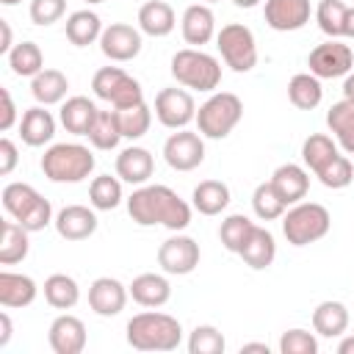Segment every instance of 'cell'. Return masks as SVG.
Listing matches in <instances>:
<instances>
[{
    "mask_svg": "<svg viewBox=\"0 0 354 354\" xmlns=\"http://www.w3.org/2000/svg\"><path fill=\"white\" fill-rule=\"evenodd\" d=\"M119 116V124H122V136L130 138V141H138L149 133V124H152V111L147 102H138L133 108H122L116 111Z\"/></svg>",
    "mask_w": 354,
    "mask_h": 354,
    "instance_id": "43",
    "label": "cell"
},
{
    "mask_svg": "<svg viewBox=\"0 0 354 354\" xmlns=\"http://www.w3.org/2000/svg\"><path fill=\"white\" fill-rule=\"evenodd\" d=\"M11 332H14V326H11V318H8V313H0V348H3V346H8V340H11Z\"/></svg>",
    "mask_w": 354,
    "mask_h": 354,
    "instance_id": "51",
    "label": "cell"
},
{
    "mask_svg": "<svg viewBox=\"0 0 354 354\" xmlns=\"http://www.w3.org/2000/svg\"><path fill=\"white\" fill-rule=\"evenodd\" d=\"M127 290H130V299H133L136 304L152 307V310L163 307V304L171 299V285H169V279H166L163 274H155V271L138 274V277L127 285Z\"/></svg>",
    "mask_w": 354,
    "mask_h": 354,
    "instance_id": "23",
    "label": "cell"
},
{
    "mask_svg": "<svg viewBox=\"0 0 354 354\" xmlns=\"http://www.w3.org/2000/svg\"><path fill=\"white\" fill-rule=\"evenodd\" d=\"M130 299V290L127 285H122L116 277H97L91 285H88V307L102 315V318H113L124 310Z\"/></svg>",
    "mask_w": 354,
    "mask_h": 354,
    "instance_id": "17",
    "label": "cell"
},
{
    "mask_svg": "<svg viewBox=\"0 0 354 354\" xmlns=\"http://www.w3.org/2000/svg\"><path fill=\"white\" fill-rule=\"evenodd\" d=\"M91 91L97 100H105L113 105V111L122 108H133L138 102H144V88L141 83L127 75L122 66H102L94 72L91 77Z\"/></svg>",
    "mask_w": 354,
    "mask_h": 354,
    "instance_id": "8",
    "label": "cell"
},
{
    "mask_svg": "<svg viewBox=\"0 0 354 354\" xmlns=\"http://www.w3.org/2000/svg\"><path fill=\"white\" fill-rule=\"evenodd\" d=\"M41 290H44V301L55 310H72L80 301V285L69 274H50Z\"/></svg>",
    "mask_w": 354,
    "mask_h": 354,
    "instance_id": "36",
    "label": "cell"
},
{
    "mask_svg": "<svg viewBox=\"0 0 354 354\" xmlns=\"http://www.w3.org/2000/svg\"><path fill=\"white\" fill-rule=\"evenodd\" d=\"M326 127L335 133L337 147L346 155H354V102L340 100L326 111Z\"/></svg>",
    "mask_w": 354,
    "mask_h": 354,
    "instance_id": "33",
    "label": "cell"
},
{
    "mask_svg": "<svg viewBox=\"0 0 354 354\" xmlns=\"http://www.w3.org/2000/svg\"><path fill=\"white\" fill-rule=\"evenodd\" d=\"M307 66L315 77L321 80H335V77H346L354 69V50L348 44H343L340 39H329L321 41L310 50L307 55Z\"/></svg>",
    "mask_w": 354,
    "mask_h": 354,
    "instance_id": "10",
    "label": "cell"
},
{
    "mask_svg": "<svg viewBox=\"0 0 354 354\" xmlns=\"http://www.w3.org/2000/svg\"><path fill=\"white\" fill-rule=\"evenodd\" d=\"M155 119L169 130H183L196 122V102L188 88H160L155 94Z\"/></svg>",
    "mask_w": 354,
    "mask_h": 354,
    "instance_id": "11",
    "label": "cell"
},
{
    "mask_svg": "<svg viewBox=\"0 0 354 354\" xmlns=\"http://www.w3.org/2000/svg\"><path fill=\"white\" fill-rule=\"evenodd\" d=\"M346 11H348V6L343 0H321L315 6V22H318L321 33H326L329 39H343Z\"/></svg>",
    "mask_w": 354,
    "mask_h": 354,
    "instance_id": "42",
    "label": "cell"
},
{
    "mask_svg": "<svg viewBox=\"0 0 354 354\" xmlns=\"http://www.w3.org/2000/svg\"><path fill=\"white\" fill-rule=\"evenodd\" d=\"M3 207H6V213L14 218V221H19L28 232H41L47 224H53L55 221V216H53V205H50V199H44L33 185H28V183H8L6 188H3Z\"/></svg>",
    "mask_w": 354,
    "mask_h": 354,
    "instance_id": "5",
    "label": "cell"
},
{
    "mask_svg": "<svg viewBox=\"0 0 354 354\" xmlns=\"http://www.w3.org/2000/svg\"><path fill=\"white\" fill-rule=\"evenodd\" d=\"M36 296H39V285L33 277L17 271H0V304L6 310L28 307L36 301Z\"/></svg>",
    "mask_w": 354,
    "mask_h": 354,
    "instance_id": "25",
    "label": "cell"
},
{
    "mask_svg": "<svg viewBox=\"0 0 354 354\" xmlns=\"http://www.w3.org/2000/svg\"><path fill=\"white\" fill-rule=\"evenodd\" d=\"M28 14L33 25H53L66 14V0H30Z\"/></svg>",
    "mask_w": 354,
    "mask_h": 354,
    "instance_id": "47",
    "label": "cell"
},
{
    "mask_svg": "<svg viewBox=\"0 0 354 354\" xmlns=\"http://www.w3.org/2000/svg\"><path fill=\"white\" fill-rule=\"evenodd\" d=\"M88 202L94 210H116L124 202L122 180L111 174H97L88 185Z\"/></svg>",
    "mask_w": 354,
    "mask_h": 354,
    "instance_id": "39",
    "label": "cell"
},
{
    "mask_svg": "<svg viewBox=\"0 0 354 354\" xmlns=\"http://www.w3.org/2000/svg\"><path fill=\"white\" fill-rule=\"evenodd\" d=\"M254 227H257V224H254L249 216H243V213H232V216H227V218L221 221V227H218V238H221V243H224L227 252L238 254L241 246L246 243V238L252 235Z\"/></svg>",
    "mask_w": 354,
    "mask_h": 354,
    "instance_id": "41",
    "label": "cell"
},
{
    "mask_svg": "<svg viewBox=\"0 0 354 354\" xmlns=\"http://www.w3.org/2000/svg\"><path fill=\"white\" fill-rule=\"evenodd\" d=\"M100 108L94 105V100L83 97V94H75V97H66L61 102V111H58V122L64 124L66 133L72 136H86L88 127L94 124Z\"/></svg>",
    "mask_w": 354,
    "mask_h": 354,
    "instance_id": "21",
    "label": "cell"
},
{
    "mask_svg": "<svg viewBox=\"0 0 354 354\" xmlns=\"http://www.w3.org/2000/svg\"><path fill=\"white\" fill-rule=\"evenodd\" d=\"M337 155H340V147H337V141H332V136H326V133H310V136L304 138V144H301V160H304L307 171H313V174H318V171H321L326 163H332Z\"/></svg>",
    "mask_w": 354,
    "mask_h": 354,
    "instance_id": "35",
    "label": "cell"
},
{
    "mask_svg": "<svg viewBox=\"0 0 354 354\" xmlns=\"http://www.w3.org/2000/svg\"><path fill=\"white\" fill-rule=\"evenodd\" d=\"M216 47L221 53V61L232 72L243 75L257 66V39H254L252 28H246L241 22L221 25V30L216 33Z\"/></svg>",
    "mask_w": 354,
    "mask_h": 354,
    "instance_id": "9",
    "label": "cell"
},
{
    "mask_svg": "<svg viewBox=\"0 0 354 354\" xmlns=\"http://www.w3.org/2000/svg\"><path fill=\"white\" fill-rule=\"evenodd\" d=\"M249 351H260V354H268V343H243L241 346V354H249Z\"/></svg>",
    "mask_w": 354,
    "mask_h": 354,
    "instance_id": "55",
    "label": "cell"
},
{
    "mask_svg": "<svg viewBox=\"0 0 354 354\" xmlns=\"http://www.w3.org/2000/svg\"><path fill=\"white\" fill-rule=\"evenodd\" d=\"M6 58L11 72L19 77H36L44 69V53L36 41H17Z\"/></svg>",
    "mask_w": 354,
    "mask_h": 354,
    "instance_id": "38",
    "label": "cell"
},
{
    "mask_svg": "<svg viewBox=\"0 0 354 354\" xmlns=\"http://www.w3.org/2000/svg\"><path fill=\"white\" fill-rule=\"evenodd\" d=\"M343 36H346V39H354V6H348V11H346V25H343Z\"/></svg>",
    "mask_w": 354,
    "mask_h": 354,
    "instance_id": "54",
    "label": "cell"
},
{
    "mask_svg": "<svg viewBox=\"0 0 354 354\" xmlns=\"http://www.w3.org/2000/svg\"><path fill=\"white\" fill-rule=\"evenodd\" d=\"M288 100L293 108L299 111H313L321 105L324 100V86L321 77H315L313 72H299L288 80Z\"/></svg>",
    "mask_w": 354,
    "mask_h": 354,
    "instance_id": "34",
    "label": "cell"
},
{
    "mask_svg": "<svg viewBox=\"0 0 354 354\" xmlns=\"http://www.w3.org/2000/svg\"><path fill=\"white\" fill-rule=\"evenodd\" d=\"M343 100L354 102V72H348V75L343 77Z\"/></svg>",
    "mask_w": 354,
    "mask_h": 354,
    "instance_id": "53",
    "label": "cell"
},
{
    "mask_svg": "<svg viewBox=\"0 0 354 354\" xmlns=\"http://www.w3.org/2000/svg\"><path fill=\"white\" fill-rule=\"evenodd\" d=\"M144 47V39H141V30L127 25V22H111L102 36H100V50L108 61H116V64H127L133 61Z\"/></svg>",
    "mask_w": 354,
    "mask_h": 354,
    "instance_id": "14",
    "label": "cell"
},
{
    "mask_svg": "<svg viewBox=\"0 0 354 354\" xmlns=\"http://www.w3.org/2000/svg\"><path fill=\"white\" fill-rule=\"evenodd\" d=\"M69 80L61 69H41L36 77H30V94L36 105H61L66 100Z\"/></svg>",
    "mask_w": 354,
    "mask_h": 354,
    "instance_id": "31",
    "label": "cell"
},
{
    "mask_svg": "<svg viewBox=\"0 0 354 354\" xmlns=\"http://www.w3.org/2000/svg\"><path fill=\"white\" fill-rule=\"evenodd\" d=\"M17 163H19V152H17V144L6 136V138H0V174L3 177H8L14 169H17Z\"/></svg>",
    "mask_w": 354,
    "mask_h": 354,
    "instance_id": "48",
    "label": "cell"
},
{
    "mask_svg": "<svg viewBox=\"0 0 354 354\" xmlns=\"http://www.w3.org/2000/svg\"><path fill=\"white\" fill-rule=\"evenodd\" d=\"M232 194H230V185L221 183V180H202L194 191H191V205L196 213L202 216H218L227 210Z\"/></svg>",
    "mask_w": 354,
    "mask_h": 354,
    "instance_id": "29",
    "label": "cell"
},
{
    "mask_svg": "<svg viewBox=\"0 0 354 354\" xmlns=\"http://www.w3.org/2000/svg\"><path fill=\"white\" fill-rule=\"evenodd\" d=\"M174 25H177V14L166 0H147L138 8V30L144 36L163 39L174 30Z\"/></svg>",
    "mask_w": 354,
    "mask_h": 354,
    "instance_id": "26",
    "label": "cell"
},
{
    "mask_svg": "<svg viewBox=\"0 0 354 354\" xmlns=\"http://www.w3.org/2000/svg\"><path fill=\"white\" fill-rule=\"evenodd\" d=\"M86 138H88V144H91L94 149H102V152L116 149L119 141L124 138L116 111H100L97 119H94V124H91L88 133H86Z\"/></svg>",
    "mask_w": 354,
    "mask_h": 354,
    "instance_id": "37",
    "label": "cell"
},
{
    "mask_svg": "<svg viewBox=\"0 0 354 354\" xmlns=\"http://www.w3.org/2000/svg\"><path fill=\"white\" fill-rule=\"evenodd\" d=\"M171 77L183 88L213 94L221 83V61L202 47H183L171 55Z\"/></svg>",
    "mask_w": 354,
    "mask_h": 354,
    "instance_id": "4",
    "label": "cell"
},
{
    "mask_svg": "<svg viewBox=\"0 0 354 354\" xmlns=\"http://www.w3.org/2000/svg\"><path fill=\"white\" fill-rule=\"evenodd\" d=\"M28 252H30V232L19 221H14V218L3 221L0 266H17V263H22L28 257Z\"/></svg>",
    "mask_w": 354,
    "mask_h": 354,
    "instance_id": "32",
    "label": "cell"
},
{
    "mask_svg": "<svg viewBox=\"0 0 354 354\" xmlns=\"http://www.w3.org/2000/svg\"><path fill=\"white\" fill-rule=\"evenodd\" d=\"M263 0H232V6H238V8H254V6H260Z\"/></svg>",
    "mask_w": 354,
    "mask_h": 354,
    "instance_id": "56",
    "label": "cell"
},
{
    "mask_svg": "<svg viewBox=\"0 0 354 354\" xmlns=\"http://www.w3.org/2000/svg\"><path fill=\"white\" fill-rule=\"evenodd\" d=\"M155 171V158L147 147L130 144L116 155V177L130 185H147Z\"/></svg>",
    "mask_w": 354,
    "mask_h": 354,
    "instance_id": "20",
    "label": "cell"
},
{
    "mask_svg": "<svg viewBox=\"0 0 354 354\" xmlns=\"http://www.w3.org/2000/svg\"><path fill=\"white\" fill-rule=\"evenodd\" d=\"M318 183L324 185V188H332V191H340V188H346L351 180H354V166H351V160L340 152L332 163H326L318 174Z\"/></svg>",
    "mask_w": 354,
    "mask_h": 354,
    "instance_id": "45",
    "label": "cell"
},
{
    "mask_svg": "<svg viewBox=\"0 0 354 354\" xmlns=\"http://www.w3.org/2000/svg\"><path fill=\"white\" fill-rule=\"evenodd\" d=\"M64 28H66V39H69L75 47H88V44L100 41V36H102V30H105L100 14L91 11V8L72 11V14L66 17Z\"/></svg>",
    "mask_w": 354,
    "mask_h": 354,
    "instance_id": "30",
    "label": "cell"
},
{
    "mask_svg": "<svg viewBox=\"0 0 354 354\" xmlns=\"http://www.w3.org/2000/svg\"><path fill=\"white\" fill-rule=\"evenodd\" d=\"M3 6H17V3H22V0H0Z\"/></svg>",
    "mask_w": 354,
    "mask_h": 354,
    "instance_id": "57",
    "label": "cell"
},
{
    "mask_svg": "<svg viewBox=\"0 0 354 354\" xmlns=\"http://www.w3.org/2000/svg\"><path fill=\"white\" fill-rule=\"evenodd\" d=\"M163 160L174 169V171H194L196 166H202L205 160V136L196 130H174L166 141H163Z\"/></svg>",
    "mask_w": 354,
    "mask_h": 354,
    "instance_id": "12",
    "label": "cell"
},
{
    "mask_svg": "<svg viewBox=\"0 0 354 354\" xmlns=\"http://www.w3.org/2000/svg\"><path fill=\"white\" fill-rule=\"evenodd\" d=\"M202 3H207V6H213V3H221V0H202Z\"/></svg>",
    "mask_w": 354,
    "mask_h": 354,
    "instance_id": "59",
    "label": "cell"
},
{
    "mask_svg": "<svg viewBox=\"0 0 354 354\" xmlns=\"http://www.w3.org/2000/svg\"><path fill=\"white\" fill-rule=\"evenodd\" d=\"M41 174L50 180V183H83L86 177H91L94 166H97V158L94 152L86 147V144H77V141H61V144H53L44 149L41 155Z\"/></svg>",
    "mask_w": 354,
    "mask_h": 354,
    "instance_id": "3",
    "label": "cell"
},
{
    "mask_svg": "<svg viewBox=\"0 0 354 354\" xmlns=\"http://www.w3.org/2000/svg\"><path fill=\"white\" fill-rule=\"evenodd\" d=\"M47 343L55 354H80L88 343L86 324L72 313H61L47 329Z\"/></svg>",
    "mask_w": 354,
    "mask_h": 354,
    "instance_id": "16",
    "label": "cell"
},
{
    "mask_svg": "<svg viewBox=\"0 0 354 354\" xmlns=\"http://www.w3.org/2000/svg\"><path fill=\"white\" fill-rule=\"evenodd\" d=\"M124 337L136 351H174L183 343V324L160 310L138 313L127 321Z\"/></svg>",
    "mask_w": 354,
    "mask_h": 354,
    "instance_id": "2",
    "label": "cell"
},
{
    "mask_svg": "<svg viewBox=\"0 0 354 354\" xmlns=\"http://www.w3.org/2000/svg\"><path fill=\"white\" fill-rule=\"evenodd\" d=\"M11 47H14L11 25H8V19H0V53H3V55H8V53H11Z\"/></svg>",
    "mask_w": 354,
    "mask_h": 354,
    "instance_id": "50",
    "label": "cell"
},
{
    "mask_svg": "<svg viewBox=\"0 0 354 354\" xmlns=\"http://www.w3.org/2000/svg\"><path fill=\"white\" fill-rule=\"evenodd\" d=\"M55 232L64 238V241H86L97 232V213L94 207H86V205H66L55 213Z\"/></svg>",
    "mask_w": 354,
    "mask_h": 354,
    "instance_id": "18",
    "label": "cell"
},
{
    "mask_svg": "<svg viewBox=\"0 0 354 354\" xmlns=\"http://www.w3.org/2000/svg\"><path fill=\"white\" fill-rule=\"evenodd\" d=\"M271 185L279 191V196L290 207V205H296V202H301L307 196V191H310V171L304 166H299V163H282V166L274 169Z\"/></svg>",
    "mask_w": 354,
    "mask_h": 354,
    "instance_id": "24",
    "label": "cell"
},
{
    "mask_svg": "<svg viewBox=\"0 0 354 354\" xmlns=\"http://www.w3.org/2000/svg\"><path fill=\"white\" fill-rule=\"evenodd\" d=\"M55 136V116L47 111V105H33L19 119V138L28 147H44Z\"/></svg>",
    "mask_w": 354,
    "mask_h": 354,
    "instance_id": "22",
    "label": "cell"
},
{
    "mask_svg": "<svg viewBox=\"0 0 354 354\" xmlns=\"http://www.w3.org/2000/svg\"><path fill=\"white\" fill-rule=\"evenodd\" d=\"M241 119H243V102L232 91H213L196 108V130L213 141L227 138Z\"/></svg>",
    "mask_w": 354,
    "mask_h": 354,
    "instance_id": "6",
    "label": "cell"
},
{
    "mask_svg": "<svg viewBox=\"0 0 354 354\" xmlns=\"http://www.w3.org/2000/svg\"><path fill=\"white\" fill-rule=\"evenodd\" d=\"M180 33L185 39V44L191 47H202L207 41L216 39V14L207 3H194L183 11V19H180Z\"/></svg>",
    "mask_w": 354,
    "mask_h": 354,
    "instance_id": "19",
    "label": "cell"
},
{
    "mask_svg": "<svg viewBox=\"0 0 354 354\" xmlns=\"http://www.w3.org/2000/svg\"><path fill=\"white\" fill-rule=\"evenodd\" d=\"M88 6H97V3H105V0H86Z\"/></svg>",
    "mask_w": 354,
    "mask_h": 354,
    "instance_id": "58",
    "label": "cell"
},
{
    "mask_svg": "<svg viewBox=\"0 0 354 354\" xmlns=\"http://www.w3.org/2000/svg\"><path fill=\"white\" fill-rule=\"evenodd\" d=\"M332 227V216L321 202H296L282 216V235L290 246H307L321 241Z\"/></svg>",
    "mask_w": 354,
    "mask_h": 354,
    "instance_id": "7",
    "label": "cell"
},
{
    "mask_svg": "<svg viewBox=\"0 0 354 354\" xmlns=\"http://www.w3.org/2000/svg\"><path fill=\"white\" fill-rule=\"evenodd\" d=\"M188 354H221L227 348L224 335L213 324H199L188 335Z\"/></svg>",
    "mask_w": 354,
    "mask_h": 354,
    "instance_id": "44",
    "label": "cell"
},
{
    "mask_svg": "<svg viewBox=\"0 0 354 354\" xmlns=\"http://www.w3.org/2000/svg\"><path fill=\"white\" fill-rule=\"evenodd\" d=\"M279 354H318V337L307 329H288L279 337Z\"/></svg>",
    "mask_w": 354,
    "mask_h": 354,
    "instance_id": "46",
    "label": "cell"
},
{
    "mask_svg": "<svg viewBox=\"0 0 354 354\" xmlns=\"http://www.w3.org/2000/svg\"><path fill=\"white\" fill-rule=\"evenodd\" d=\"M310 0H266L263 17L266 25L277 33H290V30H301L310 22Z\"/></svg>",
    "mask_w": 354,
    "mask_h": 354,
    "instance_id": "15",
    "label": "cell"
},
{
    "mask_svg": "<svg viewBox=\"0 0 354 354\" xmlns=\"http://www.w3.org/2000/svg\"><path fill=\"white\" fill-rule=\"evenodd\" d=\"M0 102H3V111H0V130L6 133V130H11L14 124H19V122H17V105H14L8 88H0Z\"/></svg>",
    "mask_w": 354,
    "mask_h": 354,
    "instance_id": "49",
    "label": "cell"
},
{
    "mask_svg": "<svg viewBox=\"0 0 354 354\" xmlns=\"http://www.w3.org/2000/svg\"><path fill=\"white\" fill-rule=\"evenodd\" d=\"M252 210L260 221H277L285 216L288 202L279 196V191L271 185V180H266L252 191Z\"/></svg>",
    "mask_w": 354,
    "mask_h": 354,
    "instance_id": "40",
    "label": "cell"
},
{
    "mask_svg": "<svg viewBox=\"0 0 354 354\" xmlns=\"http://www.w3.org/2000/svg\"><path fill=\"white\" fill-rule=\"evenodd\" d=\"M199 243L188 235H171L158 246V266L169 277H185L199 266Z\"/></svg>",
    "mask_w": 354,
    "mask_h": 354,
    "instance_id": "13",
    "label": "cell"
},
{
    "mask_svg": "<svg viewBox=\"0 0 354 354\" xmlns=\"http://www.w3.org/2000/svg\"><path fill=\"white\" fill-rule=\"evenodd\" d=\"M337 354H354V335H340Z\"/></svg>",
    "mask_w": 354,
    "mask_h": 354,
    "instance_id": "52",
    "label": "cell"
},
{
    "mask_svg": "<svg viewBox=\"0 0 354 354\" xmlns=\"http://www.w3.org/2000/svg\"><path fill=\"white\" fill-rule=\"evenodd\" d=\"M238 257L252 268V271H266L274 257H277V241L266 227H254L252 235L246 238V243L241 246Z\"/></svg>",
    "mask_w": 354,
    "mask_h": 354,
    "instance_id": "27",
    "label": "cell"
},
{
    "mask_svg": "<svg viewBox=\"0 0 354 354\" xmlns=\"http://www.w3.org/2000/svg\"><path fill=\"white\" fill-rule=\"evenodd\" d=\"M348 329V307L337 299H326L313 310V332L318 337H340Z\"/></svg>",
    "mask_w": 354,
    "mask_h": 354,
    "instance_id": "28",
    "label": "cell"
},
{
    "mask_svg": "<svg viewBox=\"0 0 354 354\" xmlns=\"http://www.w3.org/2000/svg\"><path fill=\"white\" fill-rule=\"evenodd\" d=\"M127 213L138 227H166L171 232H183L191 224L194 205H188L177 191L160 183L138 185L127 199Z\"/></svg>",
    "mask_w": 354,
    "mask_h": 354,
    "instance_id": "1",
    "label": "cell"
}]
</instances>
